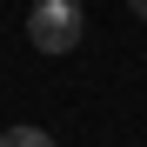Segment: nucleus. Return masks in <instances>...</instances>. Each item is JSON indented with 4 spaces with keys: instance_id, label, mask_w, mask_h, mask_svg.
Returning a JSON list of instances; mask_svg holds the SVG:
<instances>
[{
    "instance_id": "nucleus-1",
    "label": "nucleus",
    "mask_w": 147,
    "mask_h": 147,
    "mask_svg": "<svg viewBox=\"0 0 147 147\" xmlns=\"http://www.w3.org/2000/svg\"><path fill=\"white\" fill-rule=\"evenodd\" d=\"M27 40L40 54H74V47H80V7H74V0H34Z\"/></svg>"
},
{
    "instance_id": "nucleus-2",
    "label": "nucleus",
    "mask_w": 147,
    "mask_h": 147,
    "mask_svg": "<svg viewBox=\"0 0 147 147\" xmlns=\"http://www.w3.org/2000/svg\"><path fill=\"white\" fill-rule=\"evenodd\" d=\"M0 147H54V134H47V127H7Z\"/></svg>"
},
{
    "instance_id": "nucleus-3",
    "label": "nucleus",
    "mask_w": 147,
    "mask_h": 147,
    "mask_svg": "<svg viewBox=\"0 0 147 147\" xmlns=\"http://www.w3.org/2000/svg\"><path fill=\"white\" fill-rule=\"evenodd\" d=\"M127 7H134V13H140V20H147V0H127Z\"/></svg>"
}]
</instances>
